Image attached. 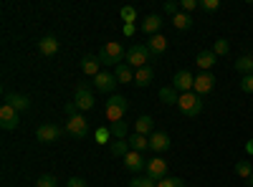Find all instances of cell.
<instances>
[{"instance_id": "40", "label": "cell", "mask_w": 253, "mask_h": 187, "mask_svg": "<svg viewBox=\"0 0 253 187\" xmlns=\"http://www.w3.org/2000/svg\"><path fill=\"white\" fill-rule=\"evenodd\" d=\"M165 13L177 15V13H180V3H165Z\"/></svg>"}, {"instance_id": "20", "label": "cell", "mask_w": 253, "mask_h": 187, "mask_svg": "<svg viewBox=\"0 0 253 187\" xmlns=\"http://www.w3.org/2000/svg\"><path fill=\"white\" fill-rule=\"evenodd\" d=\"M114 76H117L119 84H134V71H132L129 64H119L117 71H114Z\"/></svg>"}, {"instance_id": "1", "label": "cell", "mask_w": 253, "mask_h": 187, "mask_svg": "<svg viewBox=\"0 0 253 187\" xmlns=\"http://www.w3.org/2000/svg\"><path fill=\"white\" fill-rule=\"evenodd\" d=\"M126 58V51L117 43V40H112V43H107L101 51H99V61L104 66H119V61Z\"/></svg>"}, {"instance_id": "12", "label": "cell", "mask_w": 253, "mask_h": 187, "mask_svg": "<svg viewBox=\"0 0 253 187\" xmlns=\"http://www.w3.org/2000/svg\"><path fill=\"white\" fill-rule=\"evenodd\" d=\"M63 134V129L58 127V124H41V127L36 129V137H38V142H56L58 137Z\"/></svg>"}, {"instance_id": "28", "label": "cell", "mask_w": 253, "mask_h": 187, "mask_svg": "<svg viewBox=\"0 0 253 187\" xmlns=\"http://www.w3.org/2000/svg\"><path fill=\"white\" fill-rule=\"evenodd\" d=\"M236 71H241L243 76L253 74V56H241V58L236 61Z\"/></svg>"}, {"instance_id": "22", "label": "cell", "mask_w": 253, "mask_h": 187, "mask_svg": "<svg viewBox=\"0 0 253 187\" xmlns=\"http://www.w3.org/2000/svg\"><path fill=\"white\" fill-rule=\"evenodd\" d=\"M172 26H175V31H190V28H193V15H190V13L172 15Z\"/></svg>"}, {"instance_id": "11", "label": "cell", "mask_w": 253, "mask_h": 187, "mask_svg": "<svg viewBox=\"0 0 253 187\" xmlns=\"http://www.w3.org/2000/svg\"><path fill=\"white\" fill-rule=\"evenodd\" d=\"M144 170H147V177H152L155 182H160V180L167 177V162H165L162 157H155V159L147 162Z\"/></svg>"}, {"instance_id": "13", "label": "cell", "mask_w": 253, "mask_h": 187, "mask_svg": "<svg viewBox=\"0 0 253 187\" xmlns=\"http://www.w3.org/2000/svg\"><path fill=\"white\" fill-rule=\"evenodd\" d=\"M170 137H167L165 132H152L150 134V150L155 152V154H160V152H167L170 150Z\"/></svg>"}, {"instance_id": "37", "label": "cell", "mask_w": 253, "mask_h": 187, "mask_svg": "<svg viewBox=\"0 0 253 187\" xmlns=\"http://www.w3.org/2000/svg\"><path fill=\"white\" fill-rule=\"evenodd\" d=\"M241 89H243L246 94H253V74H248V76L241 78Z\"/></svg>"}, {"instance_id": "18", "label": "cell", "mask_w": 253, "mask_h": 187, "mask_svg": "<svg viewBox=\"0 0 253 187\" xmlns=\"http://www.w3.org/2000/svg\"><path fill=\"white\" fill-rule=\"evenodd\" d=\"M152 78H155V71H152V66H142V69H137L134 71V84L137 86H150L152 84Z\"/></svg>"}, {"instance_id": "16", "label": "cell", "mask_w": 253, "mask_h": 187, "mask_svg": "<svg viewBox=\"0 0 253 187\" xmlns=\"http://www.w3.org/2000/svg\"><path fill=\"white\" fill-rule=\"evenodd\" d=\"M5 104H10L15 112H26V109H31V99H28L26 94H8V96H5Z\"/></svg>"}, {"instance_id": "26", "label": "cell", "mask_w": 253, "mask_h": 187, "mask_svg": "<svg viewBox=\"0 0 253 187\" xmlns=\"http://www.w3.org/2000/svg\"><path fill=\"white\" fill-rule=\"evenodd\" d=\"M160 101L167 104V107H172V104L180 101V96H177V91L172 86H165V89H160Z\"/></svg>"}, {"instance_id": "41", "label": "cell", "mask_w": 253, "mask_h": 187, "mask_svg": "<svg viewBox=\"0 0 253 187\" xmlns=\"http://www.w3.org/2000/svg\"><path fill=\"white\" fill-rule=\"evenodd\" d=\"M66 187H86V180H81V177H71L66 182Z\"/></svg>"}, {"instance_id": "17", "label": "cell", "mask_w": 253, "mask_h": 187, "mask_svg": "<svg viewBox=\"0 0 253 187\" xmlns=\"http://www.w3.org/2000/svg\"><path fill=\"white\" fill-rule=\"evenodd\" d=\"M58 48H61V43H58L53 36H46V38H41V40H38V51L43 53V56H56Z\"/></svg>"}, {"instance_id": "7", "label": "cell", "mask_w": 253, "mask_h": 187, "mask_svg": "<svg viewBox=\"0 0 253 187\" xmlns=\"http://www.w3.org/2000/svg\"><path fill=\"white\" fill-rule=\"evenodd\" d=\"M18 112L10 107V104H3L0 107V127H3L5 132H13V129H18Z\"/></svg>"}, {"instance_id": "32", "label": "cell", "mask_w": 253, "mask_h": 187, "mask_svg": "<svg viewBox=\"0 0 253 187\" xmlns=\"http://www.w3.org/2000/svg\"><path fill=\"white\" fill-rule=\"evenodd\" d=\"M119 15H122V20H124V23H134V18H137V10H134L132 5H124V8L119 10Z\"/></svg>"}, {"instance_id": "39", "label": "cell", "mask_w": 253, "mask_h": 187, "mask_svg": "<svg viewBox=\"0 0 253 187\" xmlns=\"http://www.w3.org/2000/svg\"><path fill=\"white\" fill-rule=\"evenodd\" d=\"M200 3H198V0H182V3H180V8L185 10V13H190V10H195Z\"/></svg>"}, {"instance_id": "10", "label": "cell", "mask_w": 253, "mask_h": 187, "mask_svg": "<svg viewBox=\"0 0 253 187\" xmlns=\"http://www.w3.org/2000/svg\"><path fill=\"white\" fill-rule=\"evenodd\" d=\"M117 76L114 74H109V71H101L96 78H94V86H96V91H101V94H112L114 89H117Z\"/></svg>"}, {"instance_id": "5", "label": "cell", "mask_w": 253, "mask_h": 187, "mask_svg": "<svg viewBox=\"0 0 253 187\" xmlns=\"http://www.w3.org/2000/svg\"><path fill=\"white\" fill-rule=\"evenodd\" d=\"M66 132H69L71 137H76V139H84V137L89 134V121L84 119L81 114L69 116V121H66Z\"/></svg>"}, {"instance_id": "45", "label": "cell", "mask_w": 253, "mask_h": 187, "mask_svg": "<svg viewBox=\"0 0 253 187\" xmlns=\"http://www.w3.org/2000/svg\"><path fill=\"white\" fill-rule=\"evenodd\" d=\"M248 187H253V175H251V177H248Z\"/></svg>"}, {"instance_id": "23", "label": "cell", "mask_w": 253, "mask_h": 187, "mask_svg": "<svg viewBox=\"0 0 253 187\" xmlns=\"http://www.w3.org/2000/svg\"><path fill=\"white\" fill-rule=\"evenodd\" d=\"M195 61H198V66H200V69L208 71V69H213V66L218 64V56H215L213 51H203V53H198Z\"/></svg>"}, {"instance_id": "24", "label": "cell", "mask_w": 253, "mask_h": 187, "mask_svg": "<svg viewBox=\"0 0 253 187\" xmlns=\"http://www.w3.org/2000/svg\"><path fill=\"white\" fill-rule=\"evenodd\" d=\"M109 152L114 154V157H126L132 150H129V142H122V139H114V142H109Z\"/></svg>"}, {"instance_id": "44", "label": "cell", "mask_w": 253, "mask_h": 187, "mask_svg": "<svg viewBox=\"0 0 253 187\" xmlns=\"http://www.w3.org/2000/svg\"><path fill=\"white\" fill-rule=\"evenodd\" d=\"M246 152H248V154H253V139H251V142L246 144Z\"/></svg>"}, {"instance_id": "6", "label": "cell", "mask_w": 253, "mask_h": 187, "mask_svg": "<svg viewBox=\"0 0 253 187\" xmlns=\"http://www.w3.org/2000/svg\"><path fill=\"white\" fill-rule=\"evenodd\" d=\"M94 94H91V89H89V84H79L76 86V99H74V104L81 109V112H89L91 107H94Z\"/></svg>"}, {"instance_id": "42", "label": "cell", "mask_w": 253, "mask_h": 187, "mask_svg": "<svg viewBox=\"0 0 253 187\" xmlns=\"http://www.w3.org/2000/svg\"><path fill=\"white\" fill-rule=\"evenodd\" d=\"M66 114L69 116H76L79 114V107H76V104H66Z\"/></svg>"}, {"instance_id": "9", "label": "cell", "mask_w": 253, "mask_h": 187, "mask_svg": "<svg viewBox=\"0 0 253 187\" xmlns=\"http://www.w3.org/2000/svg\"><path fill=\"white\" fill-rule=\"evenodd\" d=\"M213 89H215V76L210 74V71H203V74H198V76H195V86H193V91H195L198 96L210 94Z\"/></svg>"}, {"instance_id": "36", "label": "cell", "mask_w": 253, "mask_h": 187, "mask_svg": "<svg viewBox=\"0 0 253 187\" xmlns=\"http://www.w3.org/2000/svg\"><path fill=\"white\" fill-rule=\"evenodd\" d=\"M200 8L208 10V13H215L220 8V0H200Z\"/></svg>"}, {"instance_id": "25", "label": "cell", "mask_w": 253, "mask_h": 187, "mask_svg": "<svg viewBox=\"0 0 253 187\" xmlns=\"http://www.w3.org/2000/svg\"><path fill=\"white\" fill-rule=\"evenodd\" d=\"M147 147H150V137H142V134H132L129 137V150L132 152H142V150H147Z\"/></svg>"}, {"instance_id": "38", "label": "cell", "mask_w": 253, "mask_h": 187, "mask_svg": "<svg viewBox=\"0 0 253 187\" xmlns=\"http://www.w3.org/2000/svg\"><path fill=\"white\" fill-rule=\"evenodd\" d=\"M109 137H112L109 127H107V129H96V139H99V144H107V142H109Z\"/></svg>"}, {"instance_id": "43", "label": "cell", "mask_w": 253, "mask_h": 187, "mask_svg": "<svg viewBox=\"0 0 253 187\" xmlns=\"http://www.w3.org/2000/svg\"><path fill=\"white\" fill-rule=\"evenodd\" d=\"M134 33V23H124V36H132Z\"/></svg>"}, {"instance_id": "34", "label": "cell", "mask_w": 253, "mask_h": 187, "mask_svg": "<svg viewBox=\"0 0 253 187\" xmlns=\"http://www.w3.org/2000/svg\"><path fill=\"white\" fill-rule=\"evenodd\" d=\"M236 175H238V177H246V180H248V177L253 175L251 164H248V162H238V164H236Z\"/></svg>"}, {"instance_id": "19", "label": "cell", "mask_w": 253, "mask_h": 187, "mask_svg": "<svg viewBox=\"0 0 253 187\" xmlns=\"http://www.w3.org/2000/svg\"><path fill=\"white\" fill-rule=\"evenodd\" d=\"M147 48H150V53H152V56H160V53H165V48H167V38H165L162 33H157V36H150V40H147Z\"/></svg>"}, {"instance_id": "27", "label": "cell", "mask_w": 253, "mask_h": 187, "mask_svg": "<svg viewBox=\"0 0 253 187\" xmlns=\"http://www.w3.org/2000/svg\"><path fill=\"white\" fill-rule=\"evenodd\" d=\"M152 127H155V124H152V116H139L137 119V134H142V137H147V134H152Z\"/></svg>"}, {"instance_id": "33", "label": "cell", "mask_w": 253, "mask_h": 187, "mask_svg": "<svg viewBox=\"0 0 253 187\" xmlns=\"http://www.w3.org/2000/svg\"><path fill=\"white\" fill-rule=\"evenodd\" d=\"M157 187H185V182L180 177H165L157 182Z\"/></svg>"}, {"instance_id": "14", "label": "cell", "mask_w": 253, "mask_h": 187, "mask_svg": "<svg viewBox=\"0 0 253 187\" xmlns=\"http://www.w3.org/2000/svg\"><path fill=\"white\" fill-rule=\"evenodd\" d=\"M99 66H101L99 56H84V58H81V71L86 74V76H91V78H96V76L101 74Z\"/></svg>"}, {"instance_id": "31", "label": "cell", "mask_w": 253, "mask_h": 187, "mask_svg": "<svg viewBox=\"0 0 253 187\" xmlns=\"http://www.w3.org/2000/svg\"><path fill=\"white\" fill-rule=\"evenodd\" d=\"M213 53H215V56H228V53H230V43H228L225 38H218L215 46H213Z\"/></svg>"}, {"instance_id": "2", "label": "cell", "mask_w": 253, "mask_h": 187, "mask_svg": "<svg viewBox=\"0 0 253 187\" xmlns=\"http://www.w3.org/2000/svg\"><path fill=\"white\" fill-rule=\"evenodd\" d=\"M126 112H129V101L124 96H109L107 107H104V114H107L109 121H122Z\"/></svg>"}, {"instance_id": "21", "label": "cell", "mask_w": 253, "mask_h": 187, "mask_svg": "<svg viewBox=\"0 0 253 187\" xmlns=\"http://www.w3.org/2000/svg\"><path fill=\"white\" fill-rule=\"evenodd\" d=\"M160 28H162V18H160V15H147V18H144V23H142V31H144V33L157 36Z\"/></svg>"}, {"instance_id": "30", "label": "cell", "mask_w": 253, "mask_h": 187, "mask_svg": "<svg viewBox=\"0 0 253 187\" xmlns=\"http://www.w3.org/2000/svg\"><path fill=\"white\" fill-rule=\"evenodd\" d=\"M129 187H157V182H155L152 177H139V175H134L132 182H129Z\"/></svg>"}, {"instance_id": "35", "label": "cell", "mask_w": 253, "mask_h": 187, "mask_svg": "<svg viewBox=\"0 0 253 187\" xmlns=\"http://www.w3.org/2000/svg\"><path fill=\"white\" fill-rule=\"evenodd\" d=\"M36 187H56V177L53 175H41L36 180Z\"/></svg>"}, {"instance_id": "8", "label": "cell", "mask_w": 253, "mask_h": 187, "mask_svg": "<svg viewBox=\"0 0 253 187\" xmlns=\"http://www.w3.org/2000/svg\"><path fill=\"white\" fill-rule=\"evenodd\" d=\"M193 86H195V76L190 74L187 69H182V71L175 74V78H172V89H175V91L187 94V91H193Z\"/></svg>"}, {"instance_id": "3", "label": "cell", "mask_w": 253, "mask_h": 187, "mask_svg": "<svg viewBox=\"0 0 253 187\" xmlns=\"http://www.w3.org/2000/svg\"><path fill=\"white\" fill-rule=\"evenodd\" d=\"M177 109L185 114V116H198L200 112H203V101H200V96L195 94V91H187V94H182L180 96V101H177Z\"/></svg>"}, {"instance_id": "15", "label": "cell", "mask_w": 253, "mask_h": 187, "mask_svg": "<svg viewBox=\"0 0 253 187\" xmlns=\"http://www.w3.org/2000/svg\"><path fill=\"white\" fill-rule=\"evenodd\" d=\"M124 167L129 170V172H134V175H139V172L147 167V162L142 159V154H139V152H129V154L124 157Z\"/></svg>"}, {"instance_id": "4", "label": "cell", "mask_w": 253, "mask_h": 187, "mask_svg": "<svg viewBox=\"0 0 253 187\" xmlns=\"http://www.w3.org/2000/svg\"><path fill=\"white\" fill-rule=\"evenodd\" d=\"M152 58V53H150V48L147 46H142V43H134L129 51H126V64H129L132 69H142V66H150L147 61Z\"/></svg>"}, {"instance_id": "29", "label": "cell", "mask_w": 253, "mask_h": 187, "mask_svg": "<svg viewBox=\"0 0 253 187\" xmlns=\"http://www.w3.org/2000/svg\"><path fill=\"white\" fill-rule=\"evenodd\" d=\"M109 132H112L114 139H122L126 134V124L124 121H109Z\"/></svg>"}]
</instances>
